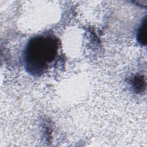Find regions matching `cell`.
<instances>
[{"label":"cell","mask_w":147,"mask_h":147,"mask_svg":"<svg viewBox=\"0 0 147 147\" xmlns=\"http://www.w3.org/2000/svg\"><path fill=\"white\" fill-rule=\"evenodd\" d=\"M58 40L51 34H41L32 37L24 51V63L27 72L38 76L48 69L58 51Z\"/></svg>","instance_id":"cell-1"},{"label":"cell","mask_w":147,"mask_h":147,"mask_svg":"<svg viewBox=\"0 0 147 147\" xmlns=\"http://www.w3.org/2000/svg\"><path fill=\"white\" fill-rule=\"evenodd\" d=\"M146 29L147 19L145 17L143 20L141 25L138 28L137 33V39L138 42L144 46L146 45Z\"/></svg>","instance_id":"cell-2"},{"label":"cell","mask_w":147,"mask_h":147,"mask_svg":"<svg viewBox=\"0 0 147 147\" xmlns=\"http://www.w3.org/2000/svg\"><path fill=\"white\" fill-rule=\"evenodd\" d=\"M133 87L137 92H142L146 87V83L142 76H136L132 81Z\"/></svg>","instance_id":"cell-3"}]
</instances>
